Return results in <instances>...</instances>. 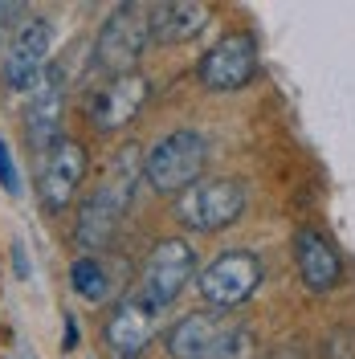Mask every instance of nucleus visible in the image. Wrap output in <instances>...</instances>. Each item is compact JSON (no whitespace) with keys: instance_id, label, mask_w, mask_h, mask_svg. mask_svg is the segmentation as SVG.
Instances as JSON below:
<instances>
[{"instance_id":"obj_1","label":"nucleus","mask_w":355,"mask_h":359,"mask_svg":"<svg viewBox=\"0 0 355 359\" xmlns=\"http://www.w3.org/2000/svg\"><path fill=\"white\" fill-rule=\"evenodd\" d=\"M139 172H143L139 151H135V147H123V151L107 163V172L94 184V192L82 201V212H78V224H74V241L86 249V253H98V249L114 237V229H119L127 204H131Z\"/></svg>"},{"instance_id":"obj_2","label":"nucleus","mask_w":355,"mask_h":359,"mask_svg":"<svg viewBox=\"0 0 355 359\" xmlns=\"http://www.w3.org/2000/svg\"><path fill=\"white\" fill-rule=\"evenodd\" d=\"M147 45H152V4H135L131 0V4H119L107 17L98 41H94V62H98V69L123 78L143 57Z\"/></svg>"},{"instance_id":"obj_3","label":"nucleus","mask_w":355,"mask_h":359,"mask_svg":"<svg viewBox=\"0 0 355 359\" xmlns=\"http://www.w3.org/2000/svg\"><path fill=\"white\" fill-rule=\"evenodd\" d=\"M204 139L196 131H172L143 156V180L156 192H188L204 172Z\"/></svg>"},{"instance_id":"obj_4","label":"nucleus","mask_w":355,"mask_h":359,"mask_svg":"<svg viewBox=\"0 0 355 359\" xmlns=\"http://www.w3.org/2000/svg\"><path fill=\"white\" fill-rule=\"evenodd\" d=\"M245 212V188L237 180H196L188 192H180L176 217L192 233H217Z\"/></svg>"},{"instance_id":"obj_5","label":"nucleus","mask_w":355,"mask_h":359,"mask_svg":"<svg viewBox=\"0 0 355 359\" xmlns=\"http://www.w3.org/2000/svg\"><path fill=\"white\" fill-rule=\"evenodd\" d=\"M49 53H53V25L45 17H25L13 41L4 45V82L33 94L49 74Z\"/></svg>"},{"instance_id":"obj_6","label":"nucleus","mask_w":355,"mask_h":359,"mask_svg":"<svg viewBox=\"0 0 355 359\" xmlns=\"http://www.w3.org/2000/svg\"><path fill=\"white\" fill-rule=\"evenodd\" d=\"M196 273V253L184 241H159L147 262H143V273H139V298L152 302V306H168Z\"/></svg>"},{"instance_id":"obj_7","label":"nucleus","mask_w":355,"mask_h":359,"mask_svg":"<svg viewBox=\"0 0 355 359\" xmlns=\"http://www.w3.org/2000/svg\"><path fill=\"white\" fill-rule=\"evenodd\" d=\"M257 286H262V262H257L253 253H245V249L221 253L213 266L200 273V294H204L213 306H221V311L241 306Z\"/></svg>"},{"instance_id":"obj_8","label":"nucleus","mask_w":355,"mask_h":359,"mask_svg":"<svg viewBox=\"0 0 355 359\" xmlns=\"http://www.w3.org/2000/svg\"><path fill=\"white\" fill-rule=\"evenodd\" d=\"M200 82L208 90H241L257 74V41L253 33H229L200 57Z\"/></svg>"},{"instance_id":"obj_9","label":"nucleus","mask_w":355,"mask_h":359,"mask_svg":"<svg viewBox=\"0 0 355 359\" xmlns=\"http://www.w3.org/2000/svg\"><path fill=\"white\" fill-rule=\"evenodd\" d=\"M82 176H86V151H82L74 139H58L53 151L45 156L41 180H37V196H41L45 212H62V208L74 201Z\"/></svg>"},{"instance_id":"obj_10","label":"nucleus","mask_w":355,"mask_h":359,"mask_svg":"<svg viewBox=\"0 0 355 359\" xmlns=\"http://www.w3.org/2000/svg\"><path fill=\"white\" fill-rule=\"evenodd\" d=\"M62 107H66V74L49 69L37 82V90L29 94V114H25V131H29L33 151H41V156L53 151L58 131H62Z\"/></svg>"},{"instance_id":"obj_11","label":"nucleus","mask_w":355,"mask_h":359,"mask_svg":"<svg viewBox=\"0 0 355 359\" xmlns=\"http://www.w3.org/2000/svg\"><path fill=\"white\" fill-rule=\"evenodd\" d=\"M237 331L229 314H188L163 335V347L172 359H213V351Z\"/></svg>"},{"instance_id":"obj_12","label":"nucleus","mask_w":355,"mask_h":359,"mask_svg":"<svg viewBox=\"0 0 355 359\" xmlns=\"http://www.w3.org/2000/svg\"><path fill=\"white\" fill-rule=\"evenodd\" d=\"M159 331V311L152 302H143L139 294L123 298L119 311L107 318V343L119 359H135Z\"/></svg>"},{"instance_id":"obj_13","label":"nucleus","mask_w":355,"mask_h":359,"mask_svg":"<svg viewBox=\"0 0 355 359\" xmlns=\"http://www.w3.org/2000/svg\"><path fill=\"white\" fill-rule=\"evenodd\" d=\"M147 94L152 90H147V82L139 74L111 78L107 86L94 94V102H90V127L94 131H119V127H127L135 114L143 111Z\"/></svg>"},{"instance_id":"obj_14","label":"nucleus","mask_w":355,"mask_h":359,"mask_svg":"<svg viewBox=\"0 0 355 359\" xmlns=\"http://www.w3.org/2000/svg\"><path fill=\"white\" fill-rule=\"evenodd\" d=\"M294 257H298V273L311 290H335L343 278V262L335 245L319 233V229H298L294 237Z\"/></svg>"},{"instance_id":"obj_15","label":"nucleus","mask_w":355,"mask_h":359,"mask_svg":"<svg viewBox=\"0 0 355 359\" xmlns=\"http://www.w3.org/2000/svg\"><path fill=\"white\" fill-rule=\"evenodd\" d=\"M204 25H208V4H200V0L152 4V41H159V45L192 41Z\"/></svg>"},{"instance_id":"obj_16","label":"nucleus","mask_w":355,"mask_h":359,"mask_svg":"<svg viewBox=\"0 0 355 359\" xmlns=\"http://www.w3.org/2000/svg\"><path fill=\"white\" fill-rule=\"evenodd\" d=\"M69 286L78 298H86V302H102L107 294H111V278H107V266L98 262V253H82L74 269H69Z\"/></svg>"},{"instance_id":"obj_17","label":"nucleus","mask_w":355,"mask_h":359,"mask_svg":"<svg viewBox=\"0 0 355 359\" xmlns=\"http://www.w3.org/2000/svg\"><path fill=\"white\" fill-rule=\"evenodd\" d=\"M213 359H253V335H249L245 327H237V331L213 351Z\"/></svg>"},{"instance_id":"obj_18","label":"nucleus","mask_w":355,"mask_h":359,"mask_svg":"<svg viewBox=\"0 0 355 359\" xmlns=\"http://www.w3.org/2000/svg\"><path fill=\"white\" fill-rule=\"evenodd\" d=\"M323 359H355V331H347V327L331 331L327 347H323Z\"/></svg>"},{"instance_id":"obj_19","label":"nucleus","mask_w":355,"mask_h":359,"mask_svg":"<svg viewBox=\"0 0 355 359\" xmlns=\"http://www.w3.org/2000/svg\"><path fill=\"white\" fill-rule=\"evenodd\" d=\"M0 184L8 188V192H17L21 188V180H17V163H13V151H8V143L0 139Z\"/></svg>"},{"instance_id":"obj_20","label":"nucleus","mask_w":355,"mask_h":359,"mask_svg":"<svg viewBox=\"0 0 355 359\" xmlns=\"http://www.w3.org/2000/svg\"><path fill=\"white\" fill-rule=\"evenodd\" d=\"M21 13H25V4H8V0H0V33H8L13 25L21 29V21H17Z\"/></svg>"},{"instance_id":"obj_21","label":"nucleus","mask_w":355,"mask_h":359,"mask_svg":"<svg viewBox=\"0 0 355 359\" xmlns=\"http://www.w3.org/2000/svg\"><path fill=\"white\" fill-rule=\"evenodd\" d=\"M266 359H302V351H298V347H278V351H269Z\"/></svg>"}]
</instances>
